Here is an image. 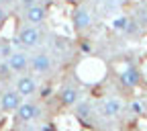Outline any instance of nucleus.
I'll list each match as a JSON object with an SVG mask.
<instances>
[{"mask_svg":"<svg viewBox=\"0 0 147 131\" xmlns=\"http://www.w3.org/2000/svg\"><path fill=\"white\" fill-rule=\"evenodd\" d=\"M14 88L23 94V98H29V96H33L35 92H37V88H39V82H37V78L35 76H31V74H18V78H16V82H14Z\"/></svg>","mask_w":147,"mask_h":131,"instance_id":"obj_3","label":"nucleus"},{"mask_svg":"<svg viewBox=\"0 0 147 131\" xmlns=\"http://www.w3.org/2000/svg\"><path fill=\"white\" fill-rule=\"evenodd\" d=\"M71 23H74V29L76 31H86L90 25H92V14L90 10L86 8H76L71 14Z\"/></svg>","mask_w":147,"mask_h":131,"instance_id":"obj_9","label":"nucleus"},{"mask_svg":"<svg viewBox=\"0 0 147 131\" xmlns=\"http://www.w3.org/2000/svg\"><path fill=\"white\" fill-rule=\"evenodd\" d=\"M39 0H18V4H21V8L25 10V8H29V6H33V4H37Z\"/></svg>","mask_w":147,"mask_h":131,"instance_id":"obj_15","label":"nucleus"},{"mask_svg":"<svg viewBox=\"0 0 147 131\" xmlns=\"http://www.w3.org/2000/svg\"><path fill=\"white\" fill-rule=\"evenodd\" d=\"M12 51H14V49H12V43H8V41L0 43V58H2V60H6Z\"/></svg>","mask_w":147,"mask_h":131,"instance_id":"obj_14","label":"nucleus"},{"mask_svg":"<svg viewBox=\"0 0 147 131\" xmlns=\"http://www.w3.org/2000/svg\"><path fill=\"white\" fill-rule=\"evenodd\" d=\"M4 18H6V6H4V4H0V25H2Z\"/></svg>","mask_w":147,"mask_h":131,"instance_id":"obj_16","label":"nucleus"},{"mask_svg":"<svg viewBox=\"0 0 147 131\" xmlns=\"http://www.w3.org/2000/svg\"><path fill=\"white\" fill-rule=\"evenodd\" d=\"M16 43L23 49L37 47L41 43V29H39V25H29L27 23L25 27H21V31H18V35H16Z\"/></svg>","mask_w":147,"mask_h":131,"instance_id":"obj_1","label":"nucleus"},{"mask_svg":"<svg viewBox=\"0 0 147 131\" xmlns=\"http://www.w3.org/2000/svg\"><path fill=\"white\" fill-rule=\"evenodd\" d=\"M121 113H123V102H121L119 98L110 96V98L102 100V105H100V115H102L104 119H117Z\"/></svg>","mask_w":147,"mask_h":131,"instance_id":"obj_8","label":"nucleus"},{"mask_svg":"<svg viewBox=\"0 0 147 131\" xmlns=\"http://www.w3.org/2000/svg\"><path fill=\"white\" fill-rule=\"evenodd\" d=\"M12 2H16V0H0V4H4V6H12Z\"/></svg>","mask_w":147,"mask_h":131,"instance_id":"obj_18","label":"nucleus"},{"mask_svg":"<svg viewBox=\"0 0 147 131\" xmlns=\"http://www.w3.org/2000/svg\"><path fill=\"white\" fill-rule=\"evenodd\" d=\"M6 64H8V70L12 74H23V72L29 70L31 58H29L25 51H12L8 58H6Z\"/></svg>","mask_w":147,"mask_h":131,"instance_id":"obj_5","label":"nucleus"},{"mask_svg":"<svg viewBox=\"0 0 147 131\" xmlns=\"http://www.w3.org/2000/svg\"><path fill=\"white\" fill-rule=\"evenodd\" d=\"M129 21H131V18H127V16H117L113 21V29L115 31H125L127 25H129Z\"/></svg>","mask_w":147,"mask_h":131,"instance_id":"obj_13","label":"nucleus"},{"mask_svg":"<svg viewBox=\"0 0 147 131\" xmlns=\"http://www.w3.org/2000/svg\"><path fill=\"white\" fill-rule=\"evenodd\" d=\"M29 68H31L35 74H49V72L53 70V60H51L49 53L39 51V53H35L33 58H31Z\"/></svg>","mask_w":147,"mask_h":131,"instance_id":"obj_6","label":"nucleus"},{"mask_svg":"<svg viewBox=\"0 0 147 131\" xmlns=\"http://www.w3.org/2000/svg\"><path fill=\"white\" fill-rule=\"evenodd\" d=\"M74 107H76V117H78L80 121H90V119H92L94 109H92V102H90V100H78Z\"/></svg>","mask_w":147,"mask_h":131,"instance_id":"obj_12","label":"nucleus"},{"mask_svg":"<svg viewBox=\"0 0 147 131\" xmlns=\"http://www.w3.org/2000/svg\"><path fill=\"white\" fill-rule=\"evenodd\" d=\"M80 100V90L76 86H63L59 90V102L63 107H74Z\"/></svg>","mask_w":147,"mask_h":131,"instance_id":"obj_11","label":"nucleus"},{"mask_svg":"<svg viewBox=\"0 0 147 131\" xmlns=\"http://www.w3.org/2000/svg\"><path fill=\"white\" fill-rule=\"evenodd\" d=\"M106 2H110V4H117V2H121V0H106Z\"/></svg>","mask_w":147,"mask_h":131,"instance_id":"obj_19","label":"nucleus"},{"mask_svg":"<svg viewBox=\"0 0 147 131\" xmlns=\"http://www.w3.org/2000/svg\"><path fill=\"white\" fill-rule=\"evenodd\" d=\"M131 109L135 111V113H141V105H139V102H133V105H131Z\"/></svg>","mask_w":147,"mask_h":131,"instance_id":"obj_17","label":"nucleus"},{"mask_svg":"<svg viewBox=\"0 0 147 131\" xmlns=\"http://www.w3.org/2000/svg\"><path fill=\"white\" fill-rule=\"evenodd\" d=\"M119 80H121V84L127 86V88H135V86L139 84V80H141V74H139V70H137L135 66H127V68L119 74Z\"/></svg>","mask_w":147,"mask_h":131,"instance_id":"obj_10","label":"nucleus"},{"mask_svg":"<svg viewBox=\"0 0 147 131\" xmlns=\"http://www.w3.org/2000/svg\"><path fill=\"white\" fill-rule=\"evenodd\" d=\"M21 102H23V94L16 88H8L0 94V109H2L4 113H14Z\"/></svg>","mask_w":147,"mask_h":131,"instance_id":"obj_4","label":"nucleus"},{"mask_svg":"<svg viewBox=\"0 0 147 131\" xmlns=\"http://www.w3.org/2000/svg\"><path fill=\"white\" fill-rule=\"evenodd\" d=\"M23 18H25V23H29V25H43V23L47 21V8H45L43 4L37 2V4H33V6L25 8Z\"/></svg>","mask_w":147,"mask_h":131,"instance_id":"obj_7","label":"nucleus"},{"mask_svg":"<svg viewBox=\"0 0 147 131\" xmlns=\"http://www.w3.org/2000/svg\"><path fill=\"white\" fill-rule=\"evenodd\" d=\"M14 113H16V119L21 123H33L41 117V107L33 100H23Z\"/></svg>","mask_w":147,"mask_h":131,"instance_id":"obj_2","label":"nucleus"}]
</instances>
